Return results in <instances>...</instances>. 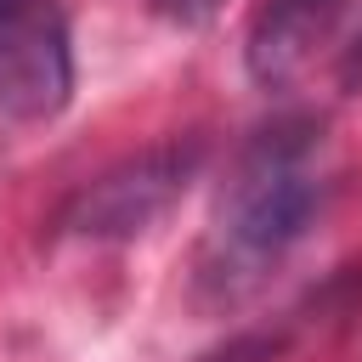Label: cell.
<instances>
[{
  "label": "cell",
  "instance_id": "2",
  "mask_svg": "<svg viewBox=\"0 0 362 362\" xmlns=\"http://www.w3.org/2000/svg\"><path fill=\"white\" fill-rule=\"evenodd\" d=\"M74 90L62 0H0V119L40 124Z\"/></svg>",
  "mask_w": 362,
  "mask_h": 362
},
{
  "label": "cell",
  "instance_id": "1",
  "mask_svg": "<svg viewBox=\"0 0 362 362\" xmlns=\"http://www.w3.org/2000/svg\"><path fill=\"white\" fill-rule=\"evenodd\" d=\"M317 209L311 175V136L305 130H266L243 164L232 170L215 204V277H249L277 260Z\"/></svg>",
  "mask_w": 362,
  "mask_h": 362
},
{
  "label": "cell",
  "instance_id": "4",
  "mask_svg": "<svg viewBox=\"0 0 362 362\" xmlns=\"http://www.w3.org/2000/svg\"><path fill=\"white\" fill-rule=\"evenodd\" d=\"M175 175H181L175 158H141V164L107 175L96 192H85L79 226L85 232H136L141 221H153L164 209V198L175 192Z\"/></svg>",
  "mask_w": 362,
  "mask_h": 362
},
{
  "label": "cell",
  "instance_id": "5",
  "mask_svg": "<svg viewBox=\"0 0 362 362\" xmlns=\"http://www.w3.org/2000/svg\"><path fill=\"white\" fill-rule=\"evenodd\" d=\"M153 6H158L164 17H175V23H204L221 0H153Z\"/></svg>",
  "mask_w": 362,
  "mask_h": 362
},
{
  "label": "cell",
  "instance_id": "3",
  "mask_svg": "<svg viewBox=\"0 0 362 362\" xmlns=\"http://www.w3.org/2000/svg\"><path fill=\"white\" fill-rule=\"evenodd\" d=\"M328 17L334 0H266L249 23V74L260 85H288L328 34Z\"/></svg>",
  "mask_w": 362,
  "mask_h": 362
}]
</instances>
